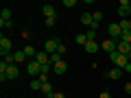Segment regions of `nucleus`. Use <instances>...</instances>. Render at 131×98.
Masks as SVG:
<instances>
[{"label":"nucleus","instance_id":"f257e3e1","mask_svg":"<svg viewBox=\"0 0 131 98\" xmlns=\"http://www.w3.org/2000/svg\"><path fill=\"white\" fill-rule=\"evenodd\" d=\"M109 59H112L114 68H120V70H125V68H127V63H129V59H127V55H120L118 50H114L112 55H109Z\"/></svg>","mask_w":131,"mask_h":98},{"label":"nucleus","instance_id":"f03ea898","mask_svg":"<svg viewBox=\"0 0 131 98\" xmlns=\"http://www.w3.org/2000/svg\"><path fill=\"white\" fill-rule=\"evenodd\" d=\"M59 44H61V39H59V37H50L46 44H44V50H46L48 55H55L57 48H59Z\"/></svg>","mask_w":131,"mask_h":98},{"label":"nucleus","instance_id":"7ed1b4c3","mask_svg":"<svg viewBox=\"0 0 131 98\" xmlns=\"http://www.w3.org/2000/svg\"><path fill=\"white\" fill-rule=\"evenodd\" d=\"M26 72H28L31 76H39V74H42V65H39L35 59H31V61L26 63Z\"/></svg>","mask_w":131,"mask_h":98},{"label":"nucleus","instance_id":"20e7f679","mask_svg":"<svg viewBox=\"0 0 131 98\" xmlns=\"http://www.w3.org/2000/svg\"><path fill=\"white\" fill-rule=\"evenodd\" d=\"M18 76H20V68H18V63H13V65H9V68H7V74L0 76V81L5 83L7 79H18Z\"/></svg>","mask_w":131,"mask_h":98},{"label":"nucleus","instance_id":"39448f33","mask_svg":"<svg viewBox=\"0 0 131 98\" xmlns=\"http://www.w3.org/2000/svg\"><path fill=\"white\" fill-rule=\"evenodd\" d=\"M118 42H120V39H112V37H107L103 44H101V48H103L105 52H109V55H112V52L118 48Z\"/></svg>","mask_w":131,"mask_h":98},{"label":"nucleus","instance_id":"423d86ee","mask_svg":"<svg viewBox=\"0 0 131 98\" xmlns=\"http://www.w3.org/2000/svg\"><path fill=\"white\" fill-rule=\"evenodd\" d=\"M81 24H85L88 28H92V31H96L98 24L94 22V15L92 13H81Z\"/></svg>","mask_w":131,"mask_h":98},{"label":"nucleus","instance_id":"0eeeda50","mask_svg":"<svg viewBox=\"0 0 131 98\" xmlns=\"http://www.w3.org/2000/svg\"><path fill=\"white\" fill-rule=\"evenodd\" d=\"M0 55L5 57V55H11V39L9 37H0Z\"/></svg>","mask_w":131,"mask_h":98},{"label":"nucleus","instance_id":"6e6552de","mask_svg":"<svg viewBox=\"0 0 131 98\" xmlns=\"http://www.w3.org/2000/svg\"><path fill=\"white\" fill-rule=\"evenodd\" d=\"M120 35H122L120 24H109V37L112 39H120Z\"/></svg>","mask_w":131,"mask_h":98},{"label":"nucleus","instance_id":"1a4fd4ad","mask_svg":"<svg viewBox=\"0 0 131 98\" xmlns=\"http://www.w3.org/2000/svg\"><path fill=\"white\" fill-rule=\"evenodd\" d=\"M66 70H68V63H66V59L57 61V63L52 65V72H55V74H66Z\"/></svg>","mask_w":131,"mask_h":98},{"label":"nucleus","instance_id":"9d476101","mask_svg":"<svg viewBox=\"0 0 131 98\" xmlns=\"http://www.w3.org/2000/svg\"><path fill=\"white\" fill-rule=\"evenodd\" d=\"M35 61H37L39 65H44V63H50V55H48L46 50H37V57H35Z\"/></svg>","mask_w":131,"mask_h":98},{"label":"nucleus","instance_id":"9b49d317","mask_svg":"<svg viewBox=\"0 0 131 98\" xmlns=\"http://www.w3.org/2000/svg\"><path fill=\"white\" fill-rule=\"evenodd\" d=\"M85 52H90V55H94V52H98V50H101V44H98V42H88V44H85Z\"/></svg>","mask_w":131,"mask_h":98},{"label":"nucleus","instance_id":"f8f14e48","mask_svg":"<svg viewBox=\"0 0 131 98\" xmlns=\"http://www.w3.org/2000/svg\"><path fill=\"white\" fill-rule=\"evenodd\" d=\"M118 52H120V55H129L131 52V44L129 42H118V48H116Z\"/></svg>","mask_w":131,"mask_h":98},{"label":"nucleus","instance_id":"ddd939ff","mask_svg":"<svg viewBox=\"0 0 131 98\" xmlns=\"http://www.w3.org/2000/svg\"><path fill=\"white\" fill-rule=\"evenodd\" d=\"M120 74H122L120 68H112V70H109L105 76H107V79H112V81H116V79H120Z\"/></svg>","mask_w":131,"mask_h":98},{"label":"nucleus","instance_id":"4468645a","mask_svg":"<svg viewBox=\"0 0 131 98\" xmlns=\"http://www.w3.org/2000/svg\"><path fill=\"white\" fill-rule=\"evenodd\" d=\"M44 15H46V18H57L55 7H52V5H44Z\"/></svg>","mask_w":131,"mask_h":98},{"label":"nucleus","instance_id":"2eb2a0df","mask_svg":"<svg viewBox=\"0 0 131 98\" xmlns=\"http://www.w3.org/2000/svg\"><path fill=\"white\" fill-rule=\"evenodd\" d=\"M0 22H11V9H9V7L2 9V13H0Z\"/></svg>","mask_w":131,"mask_h":98},{"label":"nucleus","instance_id":"dca6fc26","mask_svg":"<svg viewBox=\"0 0 131 98\" xmlns=\"http://www.w3.org/2000/svg\"><path fill=\"white\" fill-rule=\"evenodd\" d=\"M13 59H15V63H22V61H26L28 57H26L24 50H18V52H13Z\"/></svg>","mask_w":131,"mask_h":98},{"label":"nucleus","instance_id":"f3484780","mask_svg":"<svg viewBox=\"0 0 131 98\" xmlns=\"http://www.w3.org/2000/svg\"><path fill=\"white\" fill-rule=\"evenodd\" d=\"M42 94H46V96H52L55 94V89H52V85L50 83H42V89H39Z\"/></svg>","mask_w":131,"mask_h":98},{"label":"nucleus","instance_id":"a211bd4d","mask_svg":"<svg viewBox=\"0 0 131 98\" xmlns=\"http://www.w3.org/2000/svg\"><path fill=\"white\" fill-rule=\"evenodd\" d=\"M74 42H77V44H81V46H85V44H88V37H85V33H79V35L74 37Z\"/></svg>","mask_w":131,"mask_h":98},{"label":"nucleus","instance_id":"6ab92c4d","mask_svg":"<svg viewBox=\"0 0 131 98\" xmlns=\"http://www.w3.org/2000/svg\"><path fill=\"white\" fill-rule=\"evenodd\" d=\"M24 52H26V57H33V59L37 57V50H35L33 46H26V48H24Z\"/></svg>","mask_w":131,"mask_h":98},{"label":"nucleus","instance_id":"aec40b11","mask_svg":"<svg viewBox=\"0 0 131 98\" xmlns=\"http://www.w3.org/2000/svg\"><path fill=\"white\" fill-rule=\"evenodd\" d=\"M118 24H120V28H122V31H131V20H120Z\"/></svg>","mask_w":131,"mask_h":98},{"label":"nucleus","instance_id":"412c9836","mask_svg":"<svg viewBox=\"0 0 131 98\" xmlns=\"http://www.w3.org/2000/svg\"><path fill=\"white\" fill-rule=\"evenodd\" d=\"M85 37H88V42H96V31L88 28V33H85Z\"/></svg>","mask_w":131,"mask_h":98},{"label":"nucleus","instance_id":"4be33fe9","mask_svg":"<svg viewBox=\"0 0 131 98\" xmlns=\"http://www.w3.org/2000/svg\"><path fill=\"white\" fill-rule=\"evenodd\" d=\"M31 89H35V92L42 89V81H39V79H33V81H31Z\"/></svg>","mask_w":131,"mask_h":98},{"label":"nucleus","instance_id":"5701e85b","mask_svg":"<svg viewBox=\"0 0 131 98\" xmlns=\"http://www.w3.org/2000/svg\"><path fill=\"white\" fill-rule=\"evenodd\" d=\"M120 42H129V44H131V31H122V35H120Z\"/></svg>","mask_w":131,"mask_h":98},{"label":"nucleus","instance_id":"b1692460","mask_svg":"<svg viewBox=\"0 0 131 98\" xmlns=\"http://www.w3.org/2000/svg\"><path fill=\"white\" fill-rule=\"evenodd\" d=\"M50 70H52V63H44V65H42V74L48 76V72H50ZM42 74H39V76H42Z\"/></svg>","mask_w":131,"mask_h":98},{"label":"nucleus","instance_id":"393cba45","mask_svg":"<svg viewBox=\"0 0 131 98\" xmlns=\"http://www.w3.org/2000/svg\"><path fill=\"white\" fill-rule=\"evenodd\" d=\"M129 11H131V9H122V7H118V15H120L122 20H127V15H129Z\"/></svg>","mask_w":131,"mask_h":98},{"label":"nucleus","instance_id":"a878e982","mask_svg":"<svg viewBox=\"0 0 131 98\" xmlns=\"http://www.w3.org/2000/svg\"><path fill=\"white\" fill-rule=\"evenodd\" d=\"M92 15H94V22H96V24H98V22H103V11H94Z\"/></svg>","mask_w":131,"mask_h":98},{"label":"nucleus","instance_id":"bb28decb","mask_svg":"<svg viewBox=\"0 0 131 98\" xmlns=\"http://www.w3.org/2000/svg\"><path fill=\"white\" fill-rule=\"evenodd\" d=\"M61 59H63V57H61V55H57V52H55V55H50V63H52V65H55L57 61H61Z\"/></svg>","mask_w":131,"mask_h":98},{"label":"nucleus","instance_id":"cd10ccee","mask_svg":"<svg viewBox=\"0 0 131 98\" xmlns=\"http://www.w3.org/2000/svg\"><path fill=\"white\" fill-rule=\"evenodd\" d=\"M66 52H68V48H66L63 44H59V48H57V55H61V57H63Z\"/></svg>","mask_w":131,"mask_h":98},{"label":"nucleus","instance_id":"c85d7f7f","mask_svg":"<svg viewBox=\"0 0 131 98\" xmlns=\"http://www.w3.org/2000/svg\"><path fill=\"white\" fill-rule=\"evenodd\" d=\"M55 22H57V18H46V26H55Z\"/></svg>","mask_w":131,"mask_h":98},{"label":"nucleus","instance_id":"c756f323","mask_svg":"<svg viewBox=\"0 0 131 98\" xmlns=\"http://www.w3.org/2000/svg\"><path fill=\"white\" fill-rule=\"evenodd\" d=\"M63 7H77L74 0H63Z\"/></svg>","mask_w":131,"mask_h":98},{"label":"nucleus","instance_id":"7c9ffc66","mask_svg":"<svg viewBox=\"0 0 131 98\" xmlns=\"http://www.w3.org/2000/svg\"><path fill=\"white\" fill-rule=\"evenodd\" d=\"M0 26H2V28H11V26H13V22H0Z\"/></svg>","mask_w":131,"mask_h":98},{"label":"nucleus","instance_id":"2f4dec72","mask_svg":"<svg viewBox=\"0 0 131 98\" xmlns=\"http://www.w3.org/2000/svg\"><path fill=\"white\" fill-rule=\"evenodd\" d=\"M98 98H112V94H109V92H103V94H101Z\"/></svg>","mask_w":131,"mask_h":98},{"label":"nucleus","instance_id":"473e14b6","mask_svg":"<svg viewBox=\"0 0 131 98\" xmlns=\"http://www.w3.org/2000/svg\"><path fill=\"white\" fill-rule=\"evenodd\" d=\"M52 98H66V96H63V94H59V92H55V94H52Z\"/></svg>","mask_w":131,"mask_h":98},{"label":"nucleus","instance_id":"72a5a7b5","mask_svg":"<svg viewBox=\"0 0 131 98\" xmlns=\"http://www.w3.org/2000/svg\"><path fill=\"white\" fill-rule=\"evenodd\" d=\"M125 92H127V94H131V83H127V85H125Z\"/></svg>","mask_w":131,"mask_h":98},{"label":"nucleus","instance_id":"f704fd0d","mask_svg":"<svg viewBox=\"0 0 131 98\" xmlns=\"http://www.w3.org/2000/svg\"><path fill=\"white\" fill-rule=\"evenodd\" d=\"M125 70H127V72H131V61L127 63V68H125Z\"/></svg>","mask_w":131,"mask_h":98},{"label":"nucleus","instance_id":"c9c22d12","mask_svg":"<svg viewBox=\"0 0 131 98\" xmlns=\"http://www.w3.org/2000/svg\"><path fill=\"white\" fill-rule=\"evenodd\" d=\"M129 20H131V11H129Z\"/></svg>","mask_w":131,"mask_h":98},{"label":"nucleus","instance_id":"e433bc0d","mask_svg":"<svg viewBox=\"0 0 131 98\" xmlns=\"http://www.w3.org/2000/svg\"><path fill=\"white\" fill-rule=\"evenodd\" d=\"M46 98H52V96H46Z\"/></svg>","mask_w":131,"mask_h":98}]
</instances>
